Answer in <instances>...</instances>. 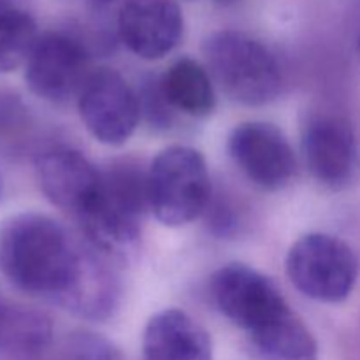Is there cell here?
Wrapping results in <instances>:
<instances>
[{"instance_id":"cell-5","label":"cell","mask_w":360,"mask_h":360,"mask_svg":"<svg viewBox=\"0 0 360 360\" xmlns=\"http://www.w3.org/2000/svg\"><path fill=\"white\" fill-rule=\"evenodd\" d=\"M287 276L304 297L326 304L347 301L359 280V257L336 236L311 232L290 246Z\"/></svg>"},{"instance_id":"cell-8","label":"cell","mask_w":360,"mask_h":360,"mask_svg":"<svg viewBox=\"0 0 360 360\" xmlns=\"http://www.w3.org/2000/svg\"><path fill=\"white\" fill-rule=\"evenodd\" d=\"M77 108L88 132L108 146L127 143L143 112L139 94L112 69L91 70L77 97Z\"/></svg>"},{"instance_id":"cell-21","label":"cell","mask_w":360,"mask_h":360,"mask_svg":"<svg viewBox=\"0 0 360 360\" xmlns=\"http://www.w3.org/2000/svg\"><path fill=\"white\" fill-rule=\"evenodd\" d=\"M217 2H220V4H232V2H236V0H217Z\"/></svg>"},{"instance_id":"cell-1","label":"cell","mask_w":360,"mask_h":360,"mask_svg":"<svg viewBox=\"0 0 360 360\" xmlns=\"http://www.w3.org/2000/svg\"><path fill=\"white\" fill-rule=\"evenodd\" d=\"M83 248L48 214L21 213L0 227V273L25 294L65 304L83 271Z\"/></svg>"},{"instance_id":"cell-19","label":"cell","mask_w":360,"mask_h":360,"mask_svg":"<svg viewBox=\"0 0 360 360\" xmlns=\"http://www.w3.org/2000/svg\"><path fill=\"white\" fill-rule=\"evenodd\" d=\"M30 125L32 116L25 102L16 94L0 90V146H18Z\"/></svg>"},{"instance_id":"cell-13","label":"cell","mask_w":360,"mask_h":360,"mask_svg":"<svg viewBox=\"0 0 360 360\" xmlns=\"http://www.w3.org/2000/svg\"><path fill=\"white\" fill-rule=\"evenodd\" d=\"M144 360H213L207 330L181 309H162L143 333Z\"/></svg>"},{"instance_id":"cell-18","label":"cell","mask_w":360,"mask_h":360,"mask_svg":"<svg viewBox=\"0 0 360 360\" xmlns=\"http://www.w3.org/2000/svg\"><path fill=\"white\" fill-rule=\"evenodd\" d=\"M55 360H123L112 341L91 330H76L60 345Z\"/></svg>"},{"instance_id":"cell-17","label":"cell","mask_w":360,"mask_h":360,"mask_svg":"<svg viewBox=\"0 0 360 360\" xmlns=\"http://www.w3.org/2000/svg\"><path fill=\"white\" fill-rule=\"evenodd\" d=\"M39 39L34 18L13 6H0V74L27 63Z\"/></svg>"},{"instance_id":"cell-9","label":"cell","mask_w":360,"mask_h":360,"mask_svg":"<svg viewBox=\"0 0 360 360\" xmlns=\"http://www.w3.org/2000/svg\"><path fill=\"white\" fill-rule=\"evenodd\" d=\"M302 157L313 178L341 192L360 179V143L354 127L340 116H316L302 132Z\"/></svg>"},{"instance_id":"cell-12","label":"cell","mask_w":360,"mask_h":360,"mask_svg":"<svg viewBox=\"0 0 360 360\" xmlns=\"http://www.w3.org/2000/svg\"><path fill=\"white\" fill-rule=\"evenodd\" d=\"M185 30L176 0H125L118 13L123 44L144 60H158L179 44Z\"/></svg>"},{"instance_id":"cell-22","label":"cell","mask_w":360,"mask_h":360,"mask_svg":"<svg viewBox=\"0 0 360 360\" xmlns=\"http://www.w3.org/2000/svg\"><path fill=\"white\" fill-rule=\"evenodd\" d=\"M95 2H101V4H105V2H109V0H95Z\"/></svg>"},{"instance_id":"cell-3","label":"cell","mask_w":360,"mask_h":360,"mask_svg":"<svg viewBox=\"0 0 360 360\" xmlns=\"http://www.w3.org/2000/svg\"><path fill=\"white\" fill-rule=\"evenodd\" d=\"M148 210V172L129 160L118 162L102 171L97 200L79 224L98 252L120 255L137 241Z\"/></svg>"},{"instance_id":"cell-14","label":"cell","mask_w":360,"mask_h":360,"mask_svg":"<svg viewBox=\"0 0 360 360\" xmlns=\"http://www.w3.org/2000/svg\"><path fill=\"white\" fill-rule=\"evenodd\" d=\"M158 88L171 109L204 118L217 105L213 77L207 67L192 58H179L158 79Z\"/></svg>"},{"instance_id":"cell-11","label":"cell","mask_w":360,"mask_h":360,"mask_svg":"<svg viewBox=\"0 0 360 360\" xmlns=\"http://www.w3.org/2000/svg\"><path fill=\"white\" fill-rule=\"evenodd\" d=\"M227 150L243 174L264 190L285 188L295 174L294 150L285 134L271 123L238 125L229 136Z\"/></svg>"},{"instance_id":"cell-16","label":"cell","mask_w":360,"mask_h":360,"mask_svg":"<svg viewBox=\"0 0 360 360\" xmlns=\"http://www.w3.org/2000/svg\"><path fill=\"white\" fill-rule=\"evenodd\" d=\"M51 340V320L44 313L23 306H9L0 338V355L9 360H37L48 350Z\"/></svg>"},{"instance_id":"cell-7","label":"cell","mask_w":360,"mask_h":360,"mask_svg":"<svg viewBox=\"0 0 360 360\" xmlns=\"http://www.w3.org/2000/svg\"><path fill=\"white\" fill-rule=\"evenodd\" d=\"M90 74L84 44L63 32L39 35L25 63L28 90L51 104H67L79 97Z\"/></svg>"},{"instance_id":"cell-10","label":"cell","mask_w":360,"mask_h":360,"mask_svg":"<svg viewBox=\"0 0 360 360\" xmlns=\"http://www.w3.org/2000/svg\"><path fill=\"white\" fill-rule=\"evenodd\" d=\"M35 178L46 199L77 221L94 207L102 185L101 169L70 146H49L39 151Z\"/></svg>"},{"instance_id":"cell-2","label":"cell","mask_w":360,"mask_h":360,"mask_svg":"<svg viewBox=\"0 0 360 360\" xmlns=\"http://www.w3.org/2000/svg\"><path fill=\"white\" fill-rule=\"evenodd\" d=\"M206 67L221 90L246 105H264L281 94L283 76L271 49L238 30L213 32L202 46Z\"/></svg>"},{"instance_id":"cell-20","label":"cell","mask_w":360,"mask_h":360,"mask_svg":"<svg viewBox=\"0 0 360 360\" xmlns=\"http://www.w3.org/2000/svg\"><path fill=\"white\" fill-rule=\"evenodd\" d=\"M9 306L2 297H0V338H2L4 333V327H6L7 322V315H9Z\"/></svg>"},{"instance_id":"cell-23","label":"cell","mask_w":360,"mask_h":360,"mask_svg":"<svg viewBox=\"0 0 360 360\" xmlns=\"http://www.w3.org/2000/svg\"><path fill=\"white\" fill-rule=\"evenodd\" d=\"M0 195H2V181H0Z\"/></svg>"},{"instance_id":"cell-4","label":"cell","mask_w":360,"mask_h":360,"mask_svg":"<svg viewBox=\"0 0 360 360\" xmlns=\"http://www.w3.org/2000/svg\"><path fill=\"white\" fill-rule=\"evenodd\" d=\"M150 210L167 227H181L199 218L211 200L206 158L190 146H169L148 169Z\"/></svg>"},{"instance_id":"cell-6","label":"cell","mask_w":360,"mask_h":360,"mask_svg":"<svg viewBox=\"0 0 360 360\" xmlns=\"http://www.w3.org/2000/svg\"><path fill=\"white\" fill-rule=\"evenodd\" d=\"M210 292L218 311L248 336L290 311L280 288L245 264H227L214 271Z\"/></svg>"},{"instance_id":"cell-15","label":"cell","mask_w":360,"mask_h":360,"mask_svg":"<svg viewBox=\"0 0 360 360\" xmlns=\"http://www.w3.org/2000/svg\"><path fill=\"white\" fill-rule=\"evenodd\" d=\"M262 360H319V343L295 311L248 336Z\"/></svg>"}]
</instances>
